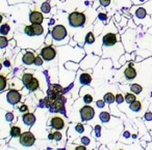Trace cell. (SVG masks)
Returning <instances> with one entry per match:
<instances>
[{
	"label": "cell",
	"instance_id": "cell-1",
	"mask_svg": "<svg viewBox=\"0 0 152 150\" xmlns=\"http://www.w3.org/2000/svg\"><path fill=\"white\" fill-rule=\"evenodd\" d=\"M69 23L72 27H81L86 23V15L83 13L73 12L69 15Z\"/></svg>",
	"mask_w": 152,
	"mask_h": 150
},
{
	"label": "cell",
	"instance_id": "cell-2",
	"mask_svg": "<svg viewBox=\"0 0 152 150\" xmlns=\"http://www.w3.org/2000/svg\"><path fill=\"white\" fill-rule=\"evenodd\" d=\"M34 142H36V137L30 131H26V133H22L20 136V143H21V145L25 146V147L32 146L34 144Z\"/></svg>",
	"mask_w": 152,
	"mask_h": 150
},
{
	"label": "cell",
	"instance_id": "cell-3",
	"mask_svg": "<svg viewBox=\"0 0 152 150\" xmlns=\"http://www.w3.org/2000/svg\"><path fill=\"white\" fill-rule=\"evenodd\" d=\"M41 56H42V58L44 59V60L50 61L55 58L56 52H55L54 48H53L52 46H46L41 51Z\"/></svg>",
	"mask_w": 152,
	"mask_h": 150
},
{
	"label": "cell",
	"instance_id": "cell-4",
	"mask_svg": "<svg viewBox=\"0 0 152 150\" xmlns=\"http://www.w3.org/2000/svg\"><path fill=\"white\" fill-rule=\"evenodd\" d=\"M80 116L83 121L91 120L95 116V110L91 106H85L80 109Z\"/></svg>",
	"mask_w": 152,
	"mask_h": 150
},
{
	"label": "cell",
	"instance_id": "cell-5",
	"mask_svg": "<svg viewBox=\"0 0 152 150\" xmlns=\"http://www.w3.org/2000/svg\"><path fill=\"white\" fill-rule=\"evenodd\" d=\"M52 36L55 40H61L67 36V30L63 25H57L52 29Z\"/></svg>",
	"mask_w": 152,
	"mask_h": 150
},
{
	"label": "cell",
	"instance_id": "cell-6",
	"mask_svg": "<svg viewBox=\"0 0 152 150\" xmlns=\"http://www.w3.org/2000/svg\"><path fill=\"white\" fill-rule=\"evenodd\" d=\"M7 100L10 104L17 105L18 102L21 100V94H20V92L17 91V90H11V91L7 92Z\"/></svg>",
	"mask_w": 152,
	"mask_h": 150
},
{
	"label": "cell",
	"instance_id": "cell-7",
	"mask_svg": "<svg viewBox=\"0 0 152 150\" xmlns=\"http://www.w3.org/2000/svg\"><path fill=\"white\" fill-rule=\"evenodd\" d=\"M49 122H50L51 126H52L54 129H56V131H59V129H61L64 127V125H65L63 118H61L59 116L52 117V118H51V120L49 121Z\"/></svg>",
	"mask_w": 152,
	"mask_h": 150
},
{
	"label": "cell",
	"instance_id": "cell-8",
	"mask_svg": "<svg viewBox=\"0 0 152 150\" xmlns=\"http://www.w3.org/2000/svg\"><path fill=\"white\" fill-rule=\"evenodd\" d=\"M29 20L32 24H42L43 20H44V16L40 12H31L29 15Z\"/></svg>",
	"mask_w": 152,
	"mask_h": 150
},
{
	"label": "cell",
	"instance_id": "cell-9",
	"mask_svg": "<svg viewBox=\"0 0 152 150\" xmlns=\"http://www.w3.org/2000/svg\"><path fill=\"white\" fill-rule=\"evenodd\" d=\"M117 43V36L116 34L114 33H107L104 35L103 38V44L105 45V46H114L115 44Z\"/></svg>",
	"mask_w": 152,
	"mask_h": 150
},
{
	"label": "cell",
	"instance_id": "cell-10",
	"mask_svg": "<svg viewBox=\"0 0 152 150\" xmlns=\"http://www.w3.org/2000/svg\"><path fill=\"white\" fill-rule=\"evenodd\" d=\"M23 122L30 126L36 122V116L32 113H26V114L23 115Z\"/></svg>",
	"mask_w": 152,
	"mask_h": 150
},
{
	"label": "cell",
	"instance_id": "cell-11",
	"mask_svg": "<svg viewBox=\"0 0 152 150\" xmlns=\"http://www.w3.org/2000/svg\"><path fill=\"white\" fill-rule=\"evenodd\" d=\"M34 59H36V55L31 52H27V53H25V55L23 56L22 60H23V62L25 63V64L30 65L34 62Z\"/></svg>",
	"mask_w": 152,
	"mask_h": 150
},
{
	"label": "cell",
	"instance_id": "cell-12",
	"mask_svg": "<svg viewBox=\"0 0 152 150\" xmlns=\"http://www.w3.org/2000/svg\"><path fill=\"white\" fill-rule=\"evenodd\" d=\"M125 77H126L127 80H133L135 77H137V71L133 69L132 66H129L128 69H125Z\"/></svg>",
	"mask_w": 152,
	"mask_h": 150
},
{
	"label": "cell",
	"instance_id": "cell-13",
	"mask_svg": "<svg viewBox=\"0 0 152 150\" xmlns=\"http://www.w3.org/2000/svg\"><path fill=\"white\" fill-rule=\"evenodd\" d=\"M26 87H27V89L29 90V91H36V90L39 88L38 79H36V78H32L31 81H30L29 83L26 85Z\"/></svg>",
	"mask_w": 152,
	"mask_h": 150
},
{
	"label": "cell",
	"instance_id": "cell-14",
	"mask_svg": "<svg viewBox=\"0 0 152 150\" xmlns=\"http://www.w3.org/2000/svg\"><path fill=\"white\" fill-rule=\"evenodd\" d=\"M79 81H80L81 84H83V85H88V84L91 83L92 81V78L91 76L89 75V74H83V75L80 76V79H79Z\"/></svg>",
	"mask_w": 152,
	"mask_h": 150
},
{
	"label": "cell",
	"instance_id": "cell-15",
	"mask_svg": "<svg viewBox=\"0 0 152 150\" xmlns=\"http://www.w3.org/2000/svg\"><path fill=\"white\" fill-rule=\"evenodd\" d=\"M115 100H116V95H114L112 92H108V93H106L105 95H104V102H105L106 104L112 105Z\"/></svg>",
	"mask_w": 152,
	"mask_h": 150
},
{
	"label": "cell",
	"instance_id": "cell-16",
	"mask_svg": "<svg viewBox=\"0 0 152 150\" xmlns=\"http://www.w3.org/2000/svg\"><path fill=\"white\" fill-rule=\"evenodd\" d=\"M129 108H130V110L133 111V112H139V111L141 110V108H142L141 102H139V100H134L132 104H130Z\"/></svg>",
	"mask_w": 152,
	"mask_h": 150
},
{
	"label": "cell",
	"instance_id": "cell-17",
	"mask_svg": "<svg viewBox=\"0 0 152 150\" xmlns=\"http://www.w3.org/2000/svg\"><path fill=\"white\" fill-rule=\"evenodd\" d=\"M22 133H21V128L19 126H13L11 128V136L13 138H18L20 137Z\"/></svg>",
	"mask_w": 152,
	"mask_h": 150
},
{
	"label": "cell",
	"instance_id": "cell-18",
	"mask_svg": "<svg viewBox=\"0 0 152 150\" xmlns=\"http://www.w3.org/2000/svg\"><path fill=\"white\" fill-rule=\"evenodd\" d=\"M130 90L133 92V93L139 94V93H141V92H142L143 88H142V86L139 85V84H132V85L130 86Z\"/></svg>",
	"mask_w": 152,
	"mask_h": 150
},
{
	"label": "cell",
	"instance_id": "cell-19",
	"mask_svg": "<svg viewBox=\"0 0 152 150\" xmlns=\"http://www.w3.org/2000/svg\"><path fill=\"white\" fill-rule=\"evenodd\" d=\"M110 113H108V112L100 113V120H101L103 123L108 122V121H110Z\"/></svg>",
	"mask_w": 152,
	"mask_h": 150
},
{
	"label": "cell",
	"instance_id": "cell-20",
	"mask_svg": "<svg viewBox=\"0 0 152 150\" xmlns=\"http://www.w3.org/2000/svg\"><path fill=\"white\" fill-rule=\"evenodd\" d=\"M32 78H34V76H32L31 74H24L23 77H22V83L26 86L30 81H31Z\"/></svg>",
	"mask_w": 152,
	"mask_h": 150
},
{
	"label": "cell",
	"instance_id": "cell-21",
	"mask_svg": "<svg viewBox=\"0 0 152 150\" xmlns=\"http://www.w3.org/2000/svg\"><path fill=\"white\" fill-rule=\"evenodd\" d=\"M32 27H34V34L36 35H41L43 33V27L41 26V24H32Z\"/></svg>",
	"mask_w": 152,
	"mask_h": 150
},
{
	"label": "cell",
	"instance_id": "cell-22",
	"mask_svg": "<svg viewBox=\"0 0 152 150\" xmlns=\"http://www.w3.org/2000/svg\"><path fill=\"white\" fill-rule=\"evenodd\" d=\"M125 100H126V102H128V104H132L134 100H137V97H135L134 94L126 93V95H125Z\"/></svg>",
	"mask_w": 152,
	"mask_h": 150
},
{
	"label": "cell",
	"instance_id": "cell-23",
	"mask_svg": "<svg viewBox=\"0 0 152 150\" xmlns=\"http://www.w3.org/2000/svg\"><path fill=\"white\" fill-rule=\"evenodd\" d=\"M24 32H25V33L27 34V35H29V36L36 35V34H34V27H32V25L26 26V27L24 28Z\"/></svg>",
	"mask_w": 152,
	"mask_h": 150
},
{
	"label": "cell",
	"instance_id": "cell-24",
	"mask_svg": "<svg viewBox=\"0 0 152 150\" xmlns=\"http://www.w3.org/2000/svg\"><path fill=\"white\" fill-rule=\"evenodd\" d=\"M41 9H42L43 13L48 14V13H50V11H51V6H50V4H49L48 2H45V3H43V4H42Z\"/></svg>",
	"mask_w": 152,
	"mask_h": 150
},
{
	"label": "cell",
	"instance_id": "cell-25",
	"mask_svg": "<svg viewBox=\"0 0 152 150\" xmlns=\"http://www.w3.org/2000/svg\"><path fill=\"white\" fill-rule=\"evenodd\" d=\"M95 42V38H94V34L92 32H89L86 36V43L87 44H93Z\"/></svg>",
	"mask_w": 152,
	"mask_h": 150
},
{
	"label": "cell",
	"instance_id": "cell-26",
	"mask_svg": "<svg viewBox=\"0 0 152 150\" xmlns=\"http://www.w3.org/2000/svg\"><path fill=\"white\" fill-rule=\"evenodd\" d=\"M10 26L9 24H3L2 26H1V28H0V32H1V34H3V35H5V34H7L10 32Z\"/></svg>",
	"mask_w": 152,
	"mask_h": 150
},
{
	"label": "cell",
	"instance_id": "cell-27",
	"mask_svg": "<svg viewBox=\"0 0 152 150\" xmlns=\"http://www.w3.org/2000/svg\"><path fill=\"white\" fill-rule=\"evenodd\" d=\"M7 45H9V40H7V38H4V36H1V38H0V48L4 49Z\"/></svg>",
	"mask_w": 152,
	"mask_h": 150
},
{
	"label": "cell",
	"instance_id": "cell-28",
	"mask_svg": "<svg viewBox=\"0 0 152 150\" xmlns=\"http://www.w3.org/2000/svg\"><path fill=\"white\" fill-rule=\"evenodd\" d=\"M0 83H1V86H0V90L3 91L5 89V86H7V79H5L4 76H0Z\"/></svg>",
	"mask_w": 152,
	"mask_h": 150
},
{
	"label": "cell",
	"instance_id": "cell-29",
	"mask_svg": "<svg viewBox=\"0 0 152 150\" xmlns=\"http://www.w3.org/2000/svg\"><path fill=\"white\" fill-rule=\"evenodd\" d=\"M135 15H137V18H140V19H143V18H145L146 16V12L144 9H139L137 11V13H135Z\"/></svg>",
	"mask_w": 152,
	"mask_h": 150
},
{
	"label": "cell",
	"instance_id": "cell-30",
	"mask_svg": "<svg viewBox=\"0 0 152 150\" xmlns=\"http://www.w3.org/2000/svg\"><path fill=\"white\" fill-rule=\"evenodd\" d=\"M83 100H85L86 104H91V102H93V96H92L91 94H87V95H85V97H83Z\"/></svg>",
	"mask_w": 152,
	"mask_h": 150
},
{
	"label": "cell",
	"instance_id": "cell-31",
	"mask_svg": "<svg viewBox=\"0 0 152 150\" xmlns=\"http://www.w3.org/2000/svg\"><path fill=\"white\" fill-rule=\"evenodd\" d=\"M34 64L36 65H42L43 64V59L41 58V57H39V56H36V59H34Z\"/></svg>",
	"mask_w": 152,
	"mask_h": 150
},
{
	"label": "cell",
	"instance_id": "cell-32",
	"mask_svg": "<svg viewBox=\"0 0 152 150\" xmlns=\"http://www.w3.org/2000/svg\"><path fill=\"white\" fill-rule=\"evenodd\" d=\"M5 119H7L9 122H12V121L14 120V115H13V113H9L7 112V115H5Z\"/></svg>",
	"mask_w": 152,
	"mask_h": 150
},
{
	"label": "cell",
	"instance_id": "cell-33",
	"mask_svg": "<svg viewBox=\"0 0 152 150\" xmlns=\"http://www.w3.org/2000/svg\"><path fill=\"white\" fill-rule=\"evenodd\" d=\"M123 100H124V97H123L122 94H117L116 95V102H118V104H122Z\"/></svg>",
	"mask_w": 152,
	"mask_h": 150
},
{
	"label": "cell",
	"instance_id": "cell-34",
	"mask_svg": "<svg viewBox=\"0 0 152 150\" xmlns=\"http://www.w3.org/2000/svg\"><path fill=\"white\" fill-rule=\"evenodd\" d=\"M53 136H54V140H56V141H61V133H59V131L53 133Z\"/></svg>",
	"mask_w": 152,
	"mask_h": 150
},
{
	"label": "cell",
	"instance_id": "cell-35",
	"mask_svg": "<svg viewBox=\"0 0 152 150\" xmlns=\"http://www.w3.org/2000/svg\"><path fill=\"white\" fill-rule=\"evenodd\" d=\"M76 131H78V133H83L85 131V127H83V125L81 123H78V124L76 125Z\"/></svg>",
	"mask_w": 152,
	"mask_h": 150
},
{
	"label": "cell",
	"instance_id": "cell-36",
	"mask_svg": "<svg viewBox=\"0 0 152 150\" xmlns=\"http://www.w3.org/2000/svg\"><path fill=\"white\" fill-rule=\"evenodd\" d=\"M99 1L102 6H108L110 4V0H99Z\"/></svg>",
	"mask_w": 152,
	"mask_h": 150
},
{
	"label": "cell",
	"instance_id": "cell-37",
	"mask_svg": "<svg viewBox=\"0 0 152 150\" xmlns=\"http://www.w3.org/2000/svg\"><path fill=\"white\" fill-rule=\"evenodd\" d=\"M81 142H83V145H89V144H90V139L88 137H83V138H81Z\"/></svg>",
	"mask_w": 152,
	"mask_h": 150
},
{
	"label": "cell",
	"instance_id": "cell-38",
	"mask_svg": "<svg viewBox=\"0 0 152 150\" xmlns=\"http://www.w3.org/2000/svg\"><path fill=\"white\" fill-rule=\"evenodd\" d=\"M19 110H20V112H22V113H25V112H27V110H28V107L26 106L25 104H24V105H22V106L20 107V109H19Z\"/></svg>",
	"mask_w": 152,
	"mask_h": 150
},
{
	"label": "cell",
	"instance_id": "cell-39",
	"mask_svg": "<svg viewBox=\"0 0 152 150\" xmlns=\"http://www.w3.org/2000/svg\"><path fill=\"white\" fill-rule=\"evenodd\" d=\"M145 119L146 120H152V113L151 112H147L146 113V115H145Z\"/></svg>",
	"mask_w": 152,
	"mask_h": 150
},
{
	"label": "cell",
	"instance_id": "cell-40",
	"mask_svg": "<svg viewBox=\"0 0 152 150\" xmlns=\"http://www.w3.org/2000/svg\"><path fill=\"white\" fill-rule=\"evenodd\" d=\"M95 129H96V133H97V136L99 137L100 133H101V127H100L99 125H97V126L95 127Z\"/></svg>",
	"mask_w": 152,
	"mask_h": 150
},
{
	"label": "cell",
	"instance_id": "cell-41",
	"mask_svg": "<svg viewBox=\"0 0 152 150\" xmlns=\"http://www.w3.org/2000/svg\"><path fill=\"white\" fill-rule=\"evenodd\" d=\"M104 102H105L98 100V102H97V107H98V108H103V107H104Z\"/></svg>",
	"mask_w": 152,
	"mask_h": 150
},
{
	"label": "cell",
	"instance_id": "cell-42",
	"mask_svg": "<svg viewBox=\"0 0 152 150\" xmlns=\"http://www.w3.org/2000/svg\"><path fill=\"white\" fill-rule=\"evenodd\" d=\"M99 19H101V20H105V19H106V16L104 15V14H100V15H99Z\"/></svg>",
	"mask_w": 152,
	"mask_h": 150
},
{
	"label": "cell",
	"instance_id": "cell-43",
	"mask_svg": "<svg viewBox=\"0 0 152 150\" xmlns=\"http://www.w3.org/2000/svg\"><path fill=\"white\" fill-rule=\"evenodd\" d=\"M76 150H86V147L85 146H77V147H76Z\"/></svg>",
	"mask_w": 152,
	"mask_h": 150
},
{
	"label": "cell",
	"instance_id": "cell-44",
	"mask_svg": "<svg viewBox=\"0 0 152 150\" xmlns=\"http://www.w3.org/2000/svg\"><path fill=\"white\" fill-rule=\"evenodd\" d=\"M48 139H50V140L54 139V136H53V133H49V135H48Z\"/></svg>",
	"mask_w": 152,
	"mask_h": 150
},
{
	"label": "cell",
	"instance_id": "cell-45",
	"mask_svg": "<svg viewBox=\"0 0 152 150\" xmlns=\"http://www.w3.org/2000/svg\"><path fill=\"white\" fill-rule=\"evenodd\" d=\"M3 64H4V66H10V61H4V63H3Z\"/></svg>",
	"mask_w": 152,
	"mask_h": 150
}]
</instances>
